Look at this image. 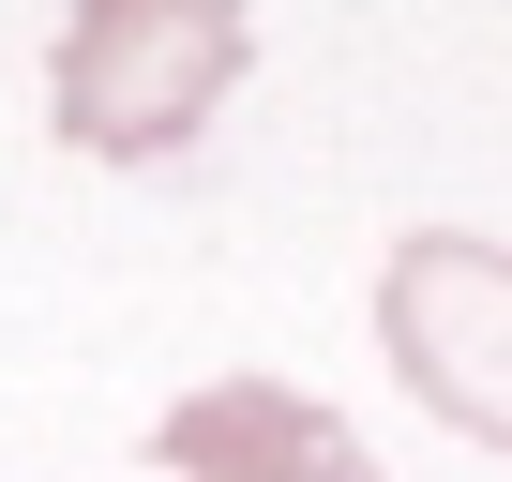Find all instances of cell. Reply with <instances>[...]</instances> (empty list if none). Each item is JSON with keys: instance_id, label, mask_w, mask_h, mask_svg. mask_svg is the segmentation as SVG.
Masks as SVG:
<instances>
[{"instance_id": "cell-1", "label": "cell", "mask_w": 512, "mask_h": 482, "mask_svg": "<svg viewBox=\"0 0 512 482\" xmlns=\"http://www.w3.org/2000/svg\"><path fill=\"white\" fill-rule=\"evenodd\" d=\"M256 61V16L241 0H76L61 16V61H46V121L61 151L91 166H166Z\"/></svg>"}, {"instance_id": "cell-2", "label": "cell", "mask_w": 512, "mask_h": 482, "mask_svg": "<svg viewBox=\"0 0 512 482\" xmlns=\"http://www.w3.org/2000/svg\"><path fill=\"white\" fill-rule=\"evenodd\" d=\"M377 347H392V377H407L452 437L512 452V241H482V226H407L392 272H377Z\"/></svg>"}, {"instance_id": "cell-3", "label": "cell", "mask_w": 512, "mask_h": 482, "mask_svg": "<svg viewBox=\"0 0 512 482\" xmlns=\"http://www.w3.org/2000/svg\"><path fill=\"white\" fill-rule=\"evenodd\" d=\"M151 467L166 482H377V452L317 392H287V377H211V392H181L151 422Z\"/></svg>"}]
</instances>
